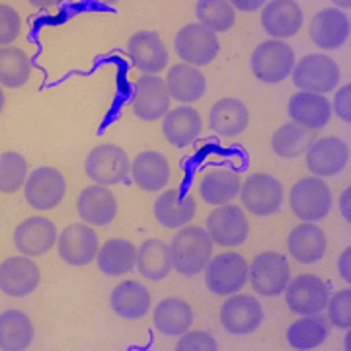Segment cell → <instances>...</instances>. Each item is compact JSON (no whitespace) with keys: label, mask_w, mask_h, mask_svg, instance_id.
<instances>
[{"label":"cell","mask_w":351,"mask_h":351,"mask_svg":"<svg viewBox=\"0 0 351 351\" xmlns=\"http://www.w3.org/2000/svg\"><path fill=\"white\" fill-rule=\"evenodd\" d=\"M170 246L172 267L180 276L193 277L203 274L209 260L213 258L215 244L209 232L197 225L178 228Z\"/></svg>","instance_id":"cell-1"},{"label":"cell","mask_w":351,"mask_h":351,"mask_svg":"<svg viewBox=\"0 0 351 351\" xmlns=\"http://www.w3.org/2000/svg\"><path fill=\"white\" fill-rule=\"evenodd\" d=\"M332 189L322 178H301L289 191V207L302 223H318L332 211Z\"/></svg>","instance_id":"cell-2"},{"label":"cell","mask_w":351,"mask_h":351,"mask_svg":"<svg viewBox=\"0 0 351 351\" xmlns=\"http://www.w3.org/2000/svg\"><path fill=\"white\" fill-rule=\"evenodd\" d=\"M295 63L297 59H295L293 47L279 39L262 41L250 57L252 73L263 84L285 82L293 73Z\"/></svg>","instance_id":"cell-3"},{"label":"cell","mask_w":351,"mask_h":351,"mask_svg":"<svg viewBox=\"0 0 351 351\" xmlns=\"http://www.w3.org/2000/svg\"><path fill=\"white\" fill-rule=\"evenodd\" d=\"M293 84L301 92L311 94H322L326 96L338 86L339 82V66L338 63L326 55V53H308L301 61L295 63L293 69Z\"/></svg>","instance_id":"cell-4"},{"label":"cell","mask_w":351,"mask_h":351,"mask_svg":"<svg viewBox=\"0 0 351 351\" xmlns=\"http://www.w3.org/2000/svg\"><path fill=\"white\" fill-rule=\"evenodd\" d=\"M203 271L205 285L217 297H230L248 283V262L237 252L217 254Z\"/></svg>","instance_id":"cell-5"},{"label":"cell","mask_w":351,"mask_h":351,"mask_svg":"<svg viewBox=\"0 0 351 351\" xmlns=\"http://www.w3.org/2000/svg\"><path fill=\"white\" fill-rule=\"evenodd\" d=\"M239 195L244 211L256 217H269L281 209L285 191L276 176L256 172L242 182Z\"/></svg>","instance_id":"cell-6"},{"label":"cell","mask_w":351,"mask_h":351,"mask_svg":"<svg viewBox=\"0 0 351 351\" xmlns=\"http://www.w3.org/2000/svg\"><path fill=\"white\" fill-rule=\"evenodd\" d=\"M84 172L94 184L112 188L125 182L131 172V160L119 145L101 143L88 152Z\"/></svg>","instance_id":"cell-7"},{"label":"cell","mask_w":351,"mask_h":351,"mask_svg":"<svg viewBox=\"0 0 351 351\" xmlns=\"http://www.w3.org/2000/svg\"><path fill=\"white\" fill-rule=\"evenodd\" d=\"M174 51L182 59V63L199 69L213 63L221 51V43L217 34L201 25L199 22H193L186 24L176 34Z\"/></svg>","instance_id":"cell-8"},{"label":"cell","mask_w":351,"mask_h":351,"mask_svg":"<svg viewBox=\"0 0 351 351\" xmlns=\"http://www.w3.org/2000/svg\"><path fill=\"white\" fill-rule=\"evenodd\" d=\"M248 281L252 289L262 297L281 295L291 281V265L289 260L274 250L258 254L248 265Z\"/></svg>","instance_id":"cell-9"},{"label":"cell","mask_w":351,"mask_h":351,"mask_svg":"<svg viewBox=\"0 0 351 351\" xmlns=\"http://www.w3.org/2000/svg\"><path fill=\"white\" fill-rule=\"evenodd\" d=\"M205 230L209 232L213 244H219L223 248H237L250 237V221L242 207L226 203L215 207L209 213Z\"/></svg>","instance_id":"cell-10"},{"label":"cell","mask_w":351,"mask_h":351,"mask_svg":"<svg viewBox=\"0 0 351 351\" xmlns=\"http://www.w3.org/2000/svg\"><path fill=\"white\" fill-rule=\"evenodd\" d=\"M66 195V180L63 172L53 166H39L27 176L24 197L29 207L38 211H51L61 205Z\"/></svg>","instance_id":"cell-11"},{"label":"cell","mask_w":351,"mask_h":351,"mask_svg":"<svg viewBox=\"0 0 351 351\" xmlns=\"http://www.w3.org/2000/svg\"><path fill=\"white\" fill-rule=\"evenodd\" d=\"M285 302L289 311L299 316H314L326 311L330 289L318 276L302 274L291 279L285 287Z\"/></svg>","instance_id":"cell-12"},{"label":"cell","mask_w":351,"mask_h":351,"mask_svg":"<svg viewBox=\"0 0 351 351\" xmlns=\"http://www.w3.org/2000/svg\"><path fill=\"white\" fill-rule=\"evenodd\" d=\"M172 98L164 78L158 75L138 76L131 92V110L143 121H156L162 119L170 112Z\"/></svg>","instance_id":"cell-13"},{"label":"cell","mask_w":351,"mask_h":351,"mask_svg":"<svg viewBox=\"0 0 351 351\" xmlns=\"http://www.w3.org/2000/svg\"><path fill=\"white\" fill-rule=\"evenodd\" d=\"M100 250V237L94 226L86 223H73L64 226L63 232L57 239L59 258L69 265L82 267L96 260Z\"/></svg>","instance_id":"cell-14"},{"label":"cell","mask_w":351,"mask_h":351,"mask_svg":"<svg viewBox=\"0 0 351 351\" xmlns=\"http://www.w3.org/2000/svg\"><path fill=\"white\" fill-rule=\"evenodd\" d=\"M219 318L228 334L248 336L262 326L263 308L256 297L246 293H234L223 302Z\"/></svg>","instance_id":"cell-15"},{"label":"cell","mask_w":351,"mask_h":351,"mask_svg":"<svg viewBox=\"0 0 351 351\" xmlns=\"http://www.w3.org/2000/svg\"><path fill=\"white\" fill-rule=\"evenodd\" d=\"M306 168L316 178H334L341 174L350 164V147L343 138H316L306 151Z\"/></svg>","instance_id":"cell-16"},{"label":"cell","mask_w":351,"mask_h":351,"mask_svg":"<svg viewBox=\"0 0 351 351\" xmlns=\"http://www.w3.org/2000/svg\"><path fill=\"white\" fill-rule=\"evenodd\" d=\"M41 283L38 263L29 256H10L0 263V291L12 299H24L32 295Z\"/></svg>","instance_id":"cell-17"},{"label":"cell","mask_w":351,"mask_h":351,"mask_svg":"<svg viewBox=\"0 0 351 351\" xmlns=\"http://www.w3.org/2000/svg\"><path fill=\"white\" fill-rule=\"evenodd\" d=\"M127 53L131 57L133 66L145 75H160L170 63L166 43L156 32L151 29H141L133 34L127 43Z\"/></svg>","instance_id":"cell-18"},{"label":"cell","mask_w":351,"mask_h":351,"mask_svg":"<svg viewBox=\"0 0 351 351\" xmlns=\"http://www.w3.org/2000/svg\"><path fill=\"white\" fill-rule=\"evenodd\" d=\"M59 232L55 223L43 217V215H34L24 219L14 230V246L16 250L29 258L43 256L57 244Z\"/></svg>","instance_id":"cell-19"},{"label":"cell","mask_w":351,"mask_h":351,"mask_svg":"<svg viewBox=\"0 0 351 351\" xmlns=\"http://www.w3.org/2000/svg\"><path fill=\"white\" fill-rule=\"evenodd\" d=\"M308 36H311V41L318 49H341L350 41V18L339 8H322L313 16L311 27H308Z\"/></svg>","instance_id":"cell-20"},{"label":"cell","mask_w":351,"mask_h":351,"mask_svg":"<svg viewBox=\"0 0 351 351\" xmlns=\"http://www.w3.org/2000/svg\"><path fill=\"white\" fill-rule=\"evenodd\" d=\"M260 24L271 39L285 41L301 32L304 14L301 4L295 0H271L263 4Z\"/></svg>","instance_id":"cell-21"},{"label":"cell","mask_w":351,"mask_h":351,"mask_svg":"<svg viewBox=\"0 0 351 351\" xmlns=\"http://www.w3.org/2000/svg\"><path fill=\"white\" fill-rule=\"evenodd\" d=\"M240 186H242V178L237 168L217 164L207 168L201 176L199 195L205 203L219 207L232 203L240 193Z\"/></svg>","instance_id":"cell-22"},{"label":"cell","mask_w":351,"mask_h":351,"mask_svg":"<svg viewBox=\"0 0 351 351\" xmlns=\"http://www.w3.org/2000/svg\"><path fill=\"white\" fill-rule=\"evenodd\" d=\"M76 213L90 226H106L117 215V199L108 186L92 184L80 191L76 199Z\"/></svg>","instance_id":"cell-23"},{"label":"cell","mask_w":351,"mask_h":351,"mask_svg":"<svg viewBox=\"0 0 351 351\" xmlns=\"http://www.w3.org/2000/svg\"><path fill=\"white\" fill-rule=\"evenodd\" d=\"M287 113L293 123L304 129L320 131L332 119V106L322 94H311V92L299 90L289 98Z\"/></svg>","instance_id":"cell-24"},{"label":"cell","mask_w":351,"mask_h":351,"mask_svg":"<svg viewBox=\"0 0 351 351\" xmlns=\"http://www.w3.org/2000/svg\"><path fill=\"white\" fill-rule=\"evenodd\" d=\"M197 213V201L193 195H184L180 189L162 191L154 201V219L170 230L188 226Z\"/></svg>","instance_id":"cell-25"},{"label":"cell","mask_w":351,"mask_h":351,"mask_svg":"<svg viewBox=\"0 0 351 351\" xmlns=\"http://www.w3.org/2000/svg\"><path fill=\"white\" fill-rule=\"evenodd\" d=\"M287 250L295 262L304 265L320 262L328 252L326 232L316 223H301L289 232Z\"/></svg>","instance_id":"cell-26"},{"label":"cell","mask_w":351,"mask_h":351,"mask_svg":"<svg viewBox=\"0 0 351 351\" xmlns=\"http://www.w3.org/2000/svg\"><path fill=\"white\" fill-rule=\"evenodd\" d=\"M131 178L135 186L143 191H162L170 182V162L162 152H138L131 160Z\"/></svg>","instance_id":"cell-27"},{"label":"cell","mask_w":351,"mask_h":351,"mask_svg":"<svg viewBox=\"0 0 351 351\" xmlns=\"http://www.w3.org/2000/svg\"><path fill=\"white\" fill-rule=\"evenodd\" d=\"M164 82H166L170 98L180 101L182 106H189L193 101L201 100L207 92V78L203 75V71L184 63L172 64L166 73Z\"/></svg>","instance_id":"cell-28"},{"label":"cell","mask_w":351,"mask_h":351,"mask_svg":"<svg viewBox=\"0 0 351 351\" xmlns=\"http://www.w3.org/2000/svg\"><path fill=\"white\" fill-rule=\"evenodd\" d=\"M151 291L135 279H125L117 283L110 295L112 311L125 320H138L147 316V313L151 311Z\"/></svg>","instance_id":"cell-29"},{"label":"cell","mask_w":351,"mask_h":351,"mask_svg":"<svg viewBox=\"0 0 351 351\" xmlns=\"http://www.w3.org/2000/svg\"><path fill=\"white\" fill-rule=\"evenodd\" d=\"M250 123V112L239 98H221L209 112V129L219 137H239Z\"/></svg>","instance_id":"cell-30"},{"label":"cell","mask_w":351,"mask_h":351,"mask_svg":"<svg viewBox=\"0 0 351 351\" xmlns=\"http://www.w3.org/2000/svg\"><path fill=\"white\" fill-rule=\"evenodd\" d=\"M162 133L176 149H186L201 135L203 121L199 112L191 106H178L162 117Z\"/></svg>","instance_id":"cell-31"},{"label":"cell","mask_w":351,"mask_h":351,"mask_svg":"<svg viewBox=\"0 0 351 351\" xmlns=\"http://www.w3.org/2000/svg\"><path fill=\"white\" fill-rule=\"evenodd\" d=\"M152 324L162 336H182L193 326V311L188 301L180 297H166L156 304L152 313Z\"/></svg>","instance_id":"cell-32"},{"label":"cell","mask_w":351,"mask_h":351,"mask_svg":"<svg viewBox=\"0 0 351 351\" xmlns=\"http://www.w3.org/2000/svg\"><path fill=\"white\" fill-rule=\"evenodd\" d=\"M96 262H98V269L104 276L121 277L135 269L137 248L131 240L110 239L100 246Z\"/></svg>","instance_id":"cell-33"},{"label":"cell","mask_w":351,"mask_h":351,"mask_svg":"<svg viewBox=\"0 0 351 351\" xmlns=\"http://www.w3.org/2000/svg\"><path fill=\"white\" fill-rule=\"evenodd\" d=\"M36 338L32 318L22 311L8 308L0 313V350L24 351Z\"/></svg>","instance_id":"cell-34"},{"label":"cell","mask_w":351,"mask_h":351,"mask_svg":"<svg viewBox=\"0 0 351 351\" xmlns=\"http://www.w3.org/2000/svg\"><path fill=\"white\" fill-rule=\"evenodd\" d=\"M135 269L143 277L151 281H160L164 277L170 276L172 267V256H170V246L158 239H149L137 248V263Z\"/></svg>","instance_id":"cell-35"},{"label":"cell","mask_w":351,"mask_h":351,"mask_svg":"<svg viewBox=\"0 0 351 351\" xmlns=\"http://www.w3.org/2000/svg\"><path fill=\"white\" fill-rule=\"evenodd\" d=\"M316 133L313 129H304V127L297 125L293 121L283 123V125L276 129L274 137H271V149L279 158H299L306 151L311 149L314 141H316Z\"/></svg>","instance_id":"cell-36"},{"label":"cell","mask_w":351,"mask_h":351,"mask_svg":"<svg viewBox=\"0 0 351 351\" xmlns=\"http://www.w3.org/2000/svg\"><path fill=\"white\" fill-rule=\"evenodd\" d=\"M328 338V324L318 314L302 316L287 330V341L293 350L311 351L320 348Z\"/></svg>","instance_id":"cell-37"},{"label":"cell","mask_w":351,"mask_h":351,"mask_svg":"<svg viewBox=\"0 0 351 351\" xmlns=\"http://www.w3.org/2000/svg\"><path fill=\"white\" fill-rule=\"evenodd\" d=\"M32 75V59L20 47H0V86L22 88Z\"/></svg>","instance_id":"cell-38"},{"label":"cell","mask_w":351,"mask_h":351,"mask_svg":"<svg viewBox=\"0 0 351 351\" xmlns=\"http://www.w3.org/2000/svg\"><path fill=\"white\" fill-rule=\"evenodd\" d=\"M195 14L201 25L211 29L213 34L228 32L237 24V10L228 0H199Z\"/></svg>","instance_id":"cell-39"},{"label":"cell","mask_w":351,"mask_h":351,"mask_svg":"<svg viewBox=\"0 0 351 351\" xmlns=\"http://www.w3.org/2000/svg\"><path fill=\"white\" fill-rule=\"evenodd\" d=\"M27 176L29 166L20 152L6 151L0 154V193H16L24 189Z\"/></svg>","instance_id":"cell-40"},{"label":"cell","mask_w":351,"mask_h":351,"mask_svg":"<svg viewBox=\"0 0 351 351\" xmlns=\"http://www.w3.org/2000/svg\"><path fill=\"white\" fill-rule=\"evenodd\" d=\"M328 320L332 322V326L339 330H350L351 328V291L343 289L338 291L334 297H330L326 304Z\"/></svg>","instance_id":"cell-41"},{"label":"cell","mask_w":351,"mask_h":351,"mask_svg":"<svg viewBox=\"0 0 351 351\" xmlns=\"http://www.w3.org/2000/svg\"><path fill=\"white\" fill-rule=\"evenodd\" d=\"M22 34V18L16 8L0 4V47H10Z\"/></svg>","instance_id":"cell-42"},{"label":"cell","mask_w":351,"mask_h":351,"mask_svg":"<svg viewBox=\"0 0 351 351\" xmlns=\"http://www.w3.org/2000/svg\"><path fill=\"white\" fill-rule=\"evenodd\" d=\"M219 343L217 339L203 330H191L189 328L186 334H182L178 343H176V351H217Z\"/></svg>","instance_id":"cell-43"},{"label":"cell","mask_w":351,"mask_h":351,"mask_svg":"<svg viewBox=\"0 0 351 351\" xmlns=\"http://www.w3.org/2000/svg\"><path fill=\"white\" fill-rule=\"evenodd\" d=\"M350 101H351V84H343V86L339 88L338 92H336V96H334V104H330V106H332V113H336L343 123H350L351 121Z\"/></svg>","instance_id":"cell-44"},{"label":"cell","mask_w":351,"mask_h":351,"mask_svg":"<svg viewBox=\"0 0 351 351\" xmlns=\"http://www.w3.org/2000/svg\"><path fill=\"white\" fill-rule=\"evenodd\" d=\"M338 271H339V277H341L346 283H350L351 281V248L350 246L339 254Z\"/></svg>","instance_id":"cell-45"},{"label":"cell","mask_w":351,"mask_h":351,"mask_svg":"<svg viewBox=\"0 0 351 351\" xmlns=\"http://www.w3.org/2000/svg\"><path fill=\"white\" fill-rule=\"evenodd\" d=\"M234 10H242V12H256L262 10L265 0H232L230 2Z\"/></svg>","instance_id":"cell-46"},{"label":"cell","mask_w":351,"mask_h":351,"mask_svg":"<svg viewBox=\"0 0 351 351\" xmlns=\"http://www.w3.org/2000/svg\"><path fill=\"white\" fill-rule=\"evenodd\" d=\"M339 213L343 217V221L346 223H350L351 221V189L346 188L341 191V195H339Z\"/></svg>","instance_id":"cell-47"},{"label":"cell","mask_w":351,"mask_h":351,"mask_svg":"<svg viewBox=\"0 0 351 351\" xmlns=\"http://www.w3.org/2000/svg\"><path fill=\"white\" fill-rule=\"evenodd\" d=\"M4 108H6V96H4V92H2V86H0V115L4 112Z\"/></svg>","instance_id":"cell-48"}]
</instances>
